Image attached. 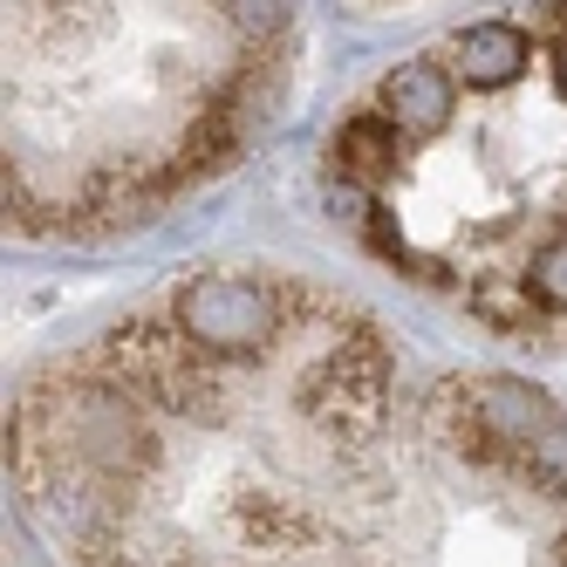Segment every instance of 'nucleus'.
I'll list each match as a JSON object with an SVG mask.
<instances>
[{"mask_svg": "<svg viewBox=\"0 0 567 567\" xmlns=\"http://www.w3.org/2000/svg\"><path fill=\"white\" fill-rule=\"evenodd\" d=\"M8 472L62 567H567V411L267 260L42 355Z\"/></svg>", "mask_w": 567, "mask_h": 567, "instance_id": "nucleus-1", "label": "nucleus"}, {"mask_svg": "<svg viewBox=\"0 0 567 567\" xmlns=\"http://www.w3.org/2000/svg\"><path fill=\"white\" fill-rule=\"evenodd\" d=\"M390 274L513 342L567 336V0L472 14L362 90L321 157Z\"/></svg>", "mask_w": 567, "mask_h": 567, "instance_id": "nucleus-2", "label": "nucleus"}, {"mask_svg": "<svg viewBox=\"0 0 567 567\" xmlns=\"http://www.w3.org/2000/svg\"><path fill=\"white\" fill-rule=\"evenodd\" d=\"M362 14H411V8H431V0H349Z\"/></svg>", "mask_w": 567, "mask_h": 567, "instance_id": "nucleus-4", "label": "nucleus"}, {"mask_svg": "<svg viewBox=\"0 0 567 567\" xmlns=\"http://www.w3.org/2000/svg\"><path fill=\"white\" fill-rule=\"evenodd\" d=\"M295 62L288 0H8V226L116 239L206 192Z\"/></svg>", "mask_w": 567, "mask_h": 567, "instance_id": "nucleus-3", "label": "nucleus"}]
</instances>
